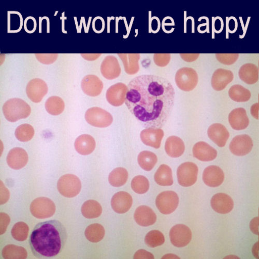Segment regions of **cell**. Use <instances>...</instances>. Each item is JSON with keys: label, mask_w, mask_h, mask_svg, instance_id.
Segmentation results:
<instances>
[{"label": "cell", "mask_w": 259, "mask_h": 259, "mask_svg": "<svg viewBox=\"0 0 259 259\" xmlns=\"http://www.w3.org/2000/svg\"><path fill=\"white\" fill-rule=\"evenodd\" d=\"M174 100V88L167 79L143 75L128 84L125 103L144 127L161 129L171 114Z\"/></svg>", "instance_id": "cell-1"}, {"label": "cell", "mask_w": 259, "mask_h": 259, "mask_svg": "<svg viewBox=\"0 0 259 259\" xmlns=\"http://www.w3.org/2000/svg\"><path fill=\"white\" fill-rule=\"evenodd\" d=\"M65 227L58 221L38 224L33 230L29 244L33 255L39 258L54 257L61 253L67 241Z\"/></svg>", "instance_id": "cell-2"}, {"label": "cell", "mask_w": 259, "mask_h": 259, "mask_svg": "<svg viewBox=\"0 0 259 259\" xmlns=\"http://www.w3.org/2000/svg\"><path fill=\"white\" fill-rule=\"evenodd\" d=\"M4 115L7 120L11 123L29 116L31 109L23 99L13 98L9 99L3 108Z\"/></svg>", "instance_id": "cell-3"}, {"label": "cell", "mask_w": 259, "mask_h": 259, "mask_svg": "<svg viewBox=\"0 0 259 259\" xmlns=\"http://www.w3.org/2000/svg\"><path fill=\"white\" fill-rule=\"evenodd\" d=\"M58 191L63 196L72 198L81 192L82 184L80 179L75 175L68 174L59 178L57 183Z\"/></svg>", "instance_id": "cell-4"}, {"label": "cell", "mask_w": 259, "mask_h": 259, "mask_svg": "<svg viewBox=\"0 0 259 259\" xmlns=\"http://www.w3.org/2000/svg\"><path fill=\"white\" fill-rule=\"evenodd\" d=\"M175 82L181 90L189 92L197 86L198 77L196 71L191 68H182L177 71L175 75Z\"/></svg>", "instance_id": "cell-5"}, {"label": "cell", "mask_w": 259, "mask_h": 259, "mask_svg": "<svg viewBox=\"0 0 259 259\" xmlns=\"http://www.w3.org/2000/svg\"><path fill=\"white\" fill-rule=\"evenodd\" d=\"M56 205L51 199L40 197L35 199L30 204L31 214L37 219H46L52 217L56 212Z\"/></svg>", "instance_id": "cell-6"}, {"label": "cell", "mask_w": 259, "mask_h": 259, "mask_svg": "<svg viewBox=\"0 0 259 259\" xmlns=\"http://www.w3.org/2000/svg\"><path fill=\"white\" fill-rule=\"evenodd\" d=\"M85 117L89 125L97 128L108 127L113 122V116L110 113L98 107L88 109L86 112Z\"/></svg>", "instance_id": "cell-7"}, {"label": "cell", "mask_w": 259, "mask_h": 259, "mask_svg": "<svg viewBox=\"0 0 259 259\" xmlns=\"http://www.w3.org/2000/svg\"><path fill=\"white\" fill-rule=\"evenodd\" d=\"M198 172V167L194 163L187 162L182 164L177 171L179 184L184 187L192 186L197 181Z\"/></svg>", "instance_id": "cell-8"}, {"label": "cell", "mask_w": 259, "mask_h": 259, "mask_svg": "<svg viewBox=\"0 0 259 259\" xmlns=\"http://www.w3.org/2000/svg\"><path fill=\"white\" fill-rule=\"evenodd\" d=\"M179 204V197L172 191H167L159 194L156 200V205L161 213L169 215L173 213Z\"/></svg>", "instance_id": "cell-9"}, {"label": "cell", "mask_w": 259, "mask_h": 259, "mask_svg": "<svg viewBox=\"0 0 259 259\" xmlns=\"http://www.w3.org/2000/svg\"><path fill=\"white\" fill-rule=\"evenodd\" d=\"M171 243L175 247L181 248L187 246L192 238V232L189 227L183 224L174 226L170 230Z\"/></svg>", "instance_id": "cell-10"}, {"label": "cell", "mask_w": 259, "mask_h": 259, "mask_svg": "<svg viewBox=\"0 0 259 259\" xmlns=\"http://www.w3.org/2000/svg\"><path fill=\"white\" fill-rule=\"evenodd\" d=\"M48 90L47 84L42 79L36 78L27 84L26 93L31 101L37 103L42 101Z\"/></svg>", "instance_id": "cell-11"}, {"label": "cell", "mask_w": 259, "mask_h": 259, "mask_svg": "<svg viewBox=\"0 0 259 259\" xmlns=\"http://www.w3.org/2000/svg\"><path fill=\"white\" fill-rule=\"evenodd\" d=\"M253 145V141L249 135H240L232 139L230 144V150L235 156H244L250 153Z\"/></svg>", "instance_id": "cell-12"}, {"label": "cell", "mask_w": 259, "mask_h": 259, "mask_svg": "<svg viewBox=\"0 0 259 259\" xmlns=\"http://www.w3.org/2000/svg\"><path fill=\"white\" fill-rule=\"evenodd\" d=\"M127 86L124 83H118L111 86L107 92L108 102L114 107H120L125 102Z\"/></svg>", "instance_id": "cell-13"}, {"label": "cell", "mask_w": 259, "mask_h": 259, "mask_svg": "<svg viewBox=\"0 0 259 259\" xmlns=\"http://www.w3.org/2000/svg\"><path fill=\"white\" fill-rule=\"evenodd\" d=\"M28 160V154L26 151L20 147L11 149L7 158V162L9 167L16 170L24 168L27 165Z\"/></svg>", "instance_id": "cell-14"}, {"label": "cell", "mask_w": 259, "mask_h": 259, "mask_svg": "<svg viewBox=\"0 0 259 259\" xmlns=\"http://www.w3.org/2000/svg\"><path fill=\"white\" fill-rule=\"evenodd\" d=\"M133 203L131 195L127 192L121 191L115 194L112 198L111 206L118 214H125L131 209Z\"/></svg>", "instance_id": "cell-15"}, {"label": "cell", "mask_w": 259, "mask_h": 259, "mask_svg": "<svg viewBox=\"0 0 259 259\" xmlns=\"http://www.w3.org/2000/svg\"><path fill=\"white\" fill-rule=\"evenodd\" d=\"M225 174L221 168L211 166L207 167L203 174V180L209 187L216 188L220 186L224 182Z\"/></svg>", "instance_id": "cell-16"}, {"label": "cell", "mask_w": 259, "mask_h": 259, "mask_svg": "<svg viewBox=\"0 0 259 259\" xmlns=\"http://www.w3.org/2000/svg\"><path fill=\"white\" fill-rule=\"evenodd\" d=\"M211 206L217 213L222 214L229 213L234 208L232 198L228 194L219 193L214 195L211 200Z\"/></svg>", "instance_id": "cell-17"}, {"label": "cell", "mask_w": 259, "mask_h": 259, "mask_svg": "<svg viewBox=\"0 0 259 259\" xmlns=\"http://www.w3.org/2000/svg\"><path fill=\"white\" fill-rule=\"evenodd\" d=\"M208 134L211 140L219 147L226 145L230 137L227 129L221 124H214L208 130Z\"/></svg>", "instance_id": "cell-18"}, {"label": "cell", "mask_w": 259, "mask_h": 259, "mask_svg": "<svg viewBox=\"0 0 259 259\" xmlns=\"http://www.w3.org/2000/svg\"><path fill=\"white\" fill-rule=\"evenodd\" d=\"M233 79L234 75L231 71L218 69L212 75V87L216 91H222L233 81Z\"/></svg>", "instance_id": "cell-19"}, {"label": "cell", "mask_w": 259, "mask_h": 259, "mask_svg": "<svg viewBox=\"0 0 259 259\" xmlns=\"http://www.w3.org/2000/svg\"><path fill=\"white\" fill-rule=\"evenodd\" d=\"M81 87L84 93L88 96L95 97L101 93L103 84L97 76L89 75L83 79Z\"/></svg>", "instance_id": "cell-20"}, {"label": "cell", "mask_w": 259, "mask_h": 259, "mask_svg": "<svg viewBox=\"0 0 259 259\" xmlns=\"http://www.w3.org/2000/svg\"><path fill=\"white\" fill-rule=\"evenodd\" d=\"M165 135L162 129L147 128L141 131L140 137L142 142L146 146L158 149L161 147Z\"/></svg>", "instance_id": "cell-21"}, {"label": "cell", "mask_w": 259, "mask_h": 259, "mask_svg": "<svg viewBox=\"0 0 259 259\" xmlns=\"http://www.w3.org/2000/svg\"><path fill=\"white\" fill-rule=\"evenodd\" d=\"M229 122L235 130L241 131L246 129L249 126V119L246 110L240 108L233 110L229 115Z\"/></svg>", "instance_id": "cell-22"}, {"label": "cell", "mask_w": 259, "mask_h": 259, "mask_svg": "<svg viewBox=\"0 0 259 259\" xmlns=\"http://www.w3.org/2000/svg\"><path fill=\"white\" fill-rule=\"evenodd\" d=\"M192 152L194 157L203 162H212L217 156V150L204 142L196 143L193 147Z\"/></svg>", "instance_id": "cell-23"}, {"label": "cell", "mask_w": 259, "mask_h": 259, "mask_svg": "<svg viewBox=\"0 0 259 259\" xmlns=\"http://www.w3.org/2000/svg\"><path fill=\"white\" fill-rule=\"evenodd\" d=\"M101 72L109 80L119 77L121 73V68L117 58L113 56L106 57L101 66Z\"/></svg>", "instance_id": "cell-24"}, {"label": "cell", "mask_w": 259, "mask_h": 259, "mask_svg": "<svg viewBox=\"0 0 259 259\" xmlns=\"http://www.w3.org/2000/svg\"><path fill=\"white\" fill-rule=\"evenodd\" d=\"M136 223L142 227L153 225L157 221V215L149 207L142 205L137 208L134 215Z\"/></svg>", "instance_id": "cell-25"}, {"label": "cell", "mask_w": 259, "mask_h": 259, "mask_svg": "<svg viewBox=\"0 0 259 259\" xmlns=\"http://www.w3.org/2000/svg\"><path fill=\"white\" fill-rule=\"evenodd\" d=\"M74 146L78 153L87 156L93 152L96 143L94 138L90 135L83 134L76 138Z\"/></svg>", "instance_id": "cell-26"}, {"label": "cell", "mask_w": 259, "mask_h": 259, "mask_svg": "<svg viewBox=\"0 0 259 259\" xmlns=\"http://www.w3.org/2000/svg\"><path fill=\"white\" fill-rule=\"evenodd\" d=\"M185 150L184 142L182 139L176 136H169L165 144V150L167 154L174 158L182 156Z\"/></svg>", "instance_id": "cell-27"}, {"label": "cell", "mask_w": 259, "mask_h": 259, "mask_svg": "<svg viewBox=\"0 0 259 259\" xmlns=\"http://www.w3.org/2000/svg\"><path fill=\"white\" fill-rule=\"evenodd\" d=\"M238 74L241 80L248 85L254 84L258 80V69L252 64L242 66Z\"/></svg>", "instance_id": "cell-28"}, {"label": "cell", "mask_w": 259, "mask_h": 259, "mask_svg": "<svg viewBox=\"0 0 259 259\" xmlns=\"http://www.w3.org/2000/svg\"><path fill=\"white\" fill-rule=\"evenodd\" d=\"M154 179L156 183L161 186H171L173 184L172 170L166 165L159 167L154 174Z\"/></svg>", "instance_id": "cell-29"}, {"label": "cell", "mask_w": 259, "mask_h": 259, "mask_svg": "<svg viewBox=\"0 0 259 259\" xmlns=\"http://www.w3.org/2000/svg\"><path fill=\"white\" fill-rule=\"evenodd\" d=\"M128 176V172L126 169L117 168L113 170L109 174V182L113 187H122L127 182Z\"/></svg>", "instance_id": "cell-30"}, {"label": "cell", "mask_w": 259, "mask_h": 259, "mask_svg": "<svg viewBox=\"0 0 259 259\" xmlns=\"http://www.w3.org/2000/svg\"><path fill=\"white\" fill-rule=\"evenodd\" d=\"M138 164L146 171H150L158 162V158L155 153L149 151H143L137 157Z\"/></svg>", "instance_id": "cell-31"}, {"label": "cell", "mask_w": 259, "mask_h": 259, "mask_svg": "<svg viewBox=\"0 0 259 259\" xmlns=\"http://www.w3.org/2000/svg\"><path fill=\"white\" fill-rule=\"evenodd\" d=\"M106 234L104 227L99 224H93L89 226L86 229L85 235L87 240L91 243H98L101 241Z\"/></svg>", "instance_id": "cell-32"}, {"label": "cell", "mask_w": 259, "mask_h": 259, "mask_svg": "<svg viewBox=\"0 0 259 259\" xmlns=\"http://www.w3.org/2000/svg\"><path fill=\"white\" fill-rule=\"evenodd\" d=\"M229 95L236 102H247L251 96L250 91L240 85L232 86L229 91Z\"/></svg>", "instance_id": "cell-33"}, {"label": "cell", "mask_w": 259, "mask_h": 259, "mask_svg": "<svg viewBox=\"0 0 259 259\" xmlns=\"http://www.w3.org/2000/svg\"><path fill=\"white\" fill-rule=\"evenodd\" d=\"M81 212L84 217L87 219H94L101 216L102 208L101 204L97 201L90 200L83 204Z\"/></svg>", "instance_id": "cell-34"}, {"label": "cell", "mask_w": 259, "mask_h": 259, "mask_svg": "<svg viewBox=\"0 0 259 259\" xmlns=\"http://www.w3.org/2000/svg\"><path fill=\"white\" fill-rule=\"evenodd\" d=\"M2 255L6 259H25L28 256V252L23 247L11 244L4 248Z\"/></svg>", "instance_id": "cell-35"}, {"label": "cell", "mask_w": 259, "mask_h": 259, "mask_svg": "<svg viewBox=\"0 0 259 259\" xmlns=\"http://www.w3.org/2000/svg\"><path fill=\"white\" fill-rule=\"evenodd\" d=\"M65 108L64 101L59 96H51L45 102L46 110L51 115L57 116L61 114L64 111Z\"/></svg>", "instance_id": "cell-36"}, {"label": "cell", "mask_w": 259, "mask_h": 259, "mask_svg": "<svg viewBox=\"0 0 259 259\" xmlns=\"http://www.w3.org/2000/svg\"><path fill=\"white\" fill-rule=\"evenodd\" d=\"M8 33H17L21 31L23 25V16L18 12H8Z\"/></svg>", "instance_id": "cell-37"}, {"label": "cell", "mask_w": 259, "mask_h": 259, "mask_svg": "<svg viewBox=\"0 0 259 259\" xmlns=\"http://www.w3.org/2000/svg\"><path fill=\"white\" fill-rule=\"evenodd\" d=\"M29 231V226L24 222L16 223L12 228L11 234L15 240L24 242L27 240Z\"/></svg>", "instance_id": "cell-38"}, {"label": "cell", "mask_w": 259, "mask_h": 259, "mask_svg": "<svg viewBox=\"0 0 259 259\" xmlns=\"http://www.w3.org/2000/svg\"><path fill=\"white\" fill-rule=\"evenodd\" d=\"M148 179L143 175H138L134 177L131 182V188L135 193L143 194L149 189Z\"/></svg>", "instance_id": "cell-39"}, {"label": "cell", "mask_w": 259, "mask_h": 259, "mask_svg": "<svg viewBox=\"0 0 259 259\" xmlns=\"http://www.w3.org/2000/svg\"><path fill=\"white\" fill-rule=\"evenodd\" d=\"M15 134L18 141L27 142L32 139L34 135V130L29 124H23L17 128Z\"/></svg>", "instance_id": "cell-40"}, {"label": "cell", "mask_w": 259, "mask_h": 259, "mask_svg": "<svg viewBox=\"0 0 259 259\" xmlns=\"http://www.w3.org/2000/svg\"><path fill=\"white\" fill-rule=\"evenodd\" d=\"M165 238L162 232L158 230H152L145 236V242L149 247L155 248L165 243Z\"/></svg>", "instance_id": "cell-41"}, {"label": "cell", "mask_w": 259, "mask_h": 259, "mask_svg": "<svg viewBox=\"0 0 259 259\" xmlns=\"http://www.w3.org/2000/svg\"><path fill=\"white\" fill-rule=\"evenodd\" d=\"M218 61L225 65L234 64L238 58L239 54H216Z\"/></svg>", "instance_id": "cell-42"}, {"label": "cell", "mask_w": 259, "mask_h": 259, "mask_svg": "<svg viewBox=\"0 0 259 259\" xmlns=\"http://www.w3.org/2000/svg\"><path fill=\"white\" fill-rule=\"evenodd\" d=\"M37 61L44 65H50L57 61L58 54H35Z\"/></svg>", "instance_id": "cell-43"}, {"label": "cell", "mask_w": 259, "mask_h": 259, "mask_svg": "<svg viewBox=\"0 0 259 259\" xmlns=\"http://www.w3.org/2000/svg\"><path fill=\"white\" fill-rule=\"evenodd\" d=\"M224 28V23L223 19L222 17L217 16L216 17H212V29L213 35L212 37L215 38V33H221Z\"/></svg>", "instance_id": "cell-44"}, {"label": "cell", "mask_w": 259, "mask_h": 259, "mask_svg": "<svg viewBox=\"0 0 259 259\" xmlns=\"http://www.w3.org/2000/svg\"><path fill=\"white\" fill-rule=\"evenodd\" d=\"M238 28V22L237 19L231 16L230 17H227V38H228V33L231 34L234 33L237 30Z\"/></svg>", "instance_id": "cell-45"}, {"label": "cell", "mask_w": 259, "mask_h": 259, "mask_svg": "<svg viewBox=\"0 0 259 259\" xmlns=\"http://www.w3.org/2000/svg\"><path fill=\"white\" fill-rule=\"evenodd\" d=\"M37 24L35 19L31 16L28 17L24 22L25 31L28 33H33L35 31Z\"/></svg>", "instance_id": "cell-46"}, {"label": "cell", "mask_w": 259, "mask_h": 259, "mask_svg": "<svg viewBox=\"0 0 259 259\" xmlns=\"http://www.w3.org/2000/svg\"><path fill=\"white\" fill-rule=\"evenodd\" d=\"M105 27L104 19L102 17H95L93 22L92 28L96 33H101Z\"/></svg>", "instance_id": "cell-47"}, {"label": "cell", "mask_w": 259, "mask_h": 259, "mask_svg": "<svg viewBox=\"0 0 259 259\" xmlns=\"http://www.w3.org/2000/svg\"><path fill=\"white\" fill-rule=\"evenodd\" d=\"M1 235H3L6 232L8 227L10 223V217L5 213H1Z\"/></svg>", "instance_id": "cell-48"}, {"label": "cell", "mask_w": 259, "mask_h": 259, "mask_svg": "<svg viewBox=\"0 0 259 259\" xmlns=\"http://www.w3.org/2000/svg\"><path fill=\"white\" fill-rule=\"evenodd\" d=\"M160 19L157 17H153L151 18L150 21V29L151 32L153 33H158L161 29Z\"/></svg>", "instance_id": "cell-49"}, {"label": "cell", "mask_w": 259, "mask_h": 259, "mask_svg": "<svg viewBox=\"0 0 259 259\" xmlns=\"http://www.w3.org/2000/svg\"><path fill=\"white\" fill-rule=\"evenodd\" d=\"M10 193L9 190L1 181V205L6 203L9 200Z\"/></svg>", "instance_id": "cell-50"}, {"label": "cell", "mask_w": 259, "mask_h": 259, "mask_svg": "<svg viewBox=\"0 0 259 259\" xmlns=\"http://www.w3.org/2000/svg\"><path fill=\"white\" fill-rule=\"evenodd\" d=\"M134 258H154L153 255L145 250L140 249L137 251L133 256Z\"/></svg>", "instance_id": "cell-51"}, {"label": "cell", "mask_w": 259, "mask_h": 259, "mask_svg": "<svg viewBox=\"0 0 259 259\" xmlns=\"http://www.w3.org/2000/svg\"><path fill=\"white\" fill-rule=\"evenodd\" d=\"M209 19L207 17L206 22L198 25L197 27V31L199 33L203 34L206 32L210 33V27H209Z\"/></svg>", "instance_id": "cell-52"}, {"label": "cell", "mask_w": 259, "mask_h": 259, "mask_svg": "<svg viewBox=\"0 0 259 259\" xmlns=\"http://www.w3.org/2000/svg\"><path fill=\"white\" fill-rule=\"evenodd\" d=\"M251 231L255 234L258 235V217L252 219L250 224Z\"/></svg>", "instance_id": "cell-53"}, {"label": "cell", "mask_w": 259, "mask_h": 259, "mask_svg": "<svg viewBox=\"0 0 259 259\" xmlns=\"http://www.w3.org/2000/svg\"><path fill=\"white\" fill-rule=\"evenodd\" d=\"M200 54H181V57L187 62H192L198 58Z\"/></svg>", "instance_id": "cell-54"}, {"label": "cell", "mask_w": 259, "mask_h": 259, "mask_svg": "<svg viewBox=\"0 0 259 259\" xmlns=\"http://www.w3.org/2000/svg\"><path fill=\"white\" fill-rule=\"evenodd\" d=\"M175 26V22L173 19L169 16L165 17L163 22L162 27L163 29H165L167 27H170Z\"/></svg>", "instance_id": "cell-55"}, {"label": "cell", "mask_w": 259, "mask_h": 259, "mask_svg": "<svg viewBox=\"0 0 259 259\" xmlns=\"http://www.w3.org/2000/svg\"><path fill=\"white\" fill-rule=\"evenodd\" d=\"M250 112L253 118L258 119V103H256L252 106Z\"/></svg>", "instance_id": "cell-56"}, {"label": "cell", "mask_w": 259, "mask_h": 259, "mask_svg": "<svg viewBox=\"0 0 259 259\" xmlns=\"http://www.w3.org/2000/svg\"><path fill=\"white\" fill-rule=\"evenodd\" d=\"M250 17H248V19H247V24H246V27L245 28H244V24L243 23V19H242V18L241 17H240V21L241 22V24H242V25L243 26V34L242 36H240V38H243L244 37V36H245L246 35V32H247V28H248V24H249V22L250 21Z\"/></svg>", "instance_id": "cell-57"}, {"label": "cell", "mask_w": 259, "mask_h": 259, "mask_svg": "<svg viewBox=\"0 0 259 259\" xmlns=\"http://www.w3.org/2000/svg\"><path fill=\"white\" fill-rule=\"evenodd\" d=\"M252 252L253 255L258 258V242L256 243L253 247Z\"/></svg>", "instance_id": "cell-58"}, {"label": "cell", "mask_w": 259, "mask_h": 259, "mask_svg": "<svg viewBox=\"0 0 259 259\" xmlns=\"http://www.w3.org/2000/svg\"><path fill=\"white\" fill-rule=\"evenodd\" d=\"M163 258H180L178 256L173 254H166L163 257Z\"/></svg>", "instance_id": "cell-59"}, {"label": "cell", "mask_w": 259, "mask_h": 259, "mask_svg": "<svg viewBox=\"0 0 259 259\" xmlns=\"http://www.w3.org/2000/svg\"><path fill=\"white\" fill-rule=\"evenodd\" d=\"M192 21V33H194V20L192 17L189 16Z\"/></svg>", "instance_id": "cell-60"}]
</instances>
